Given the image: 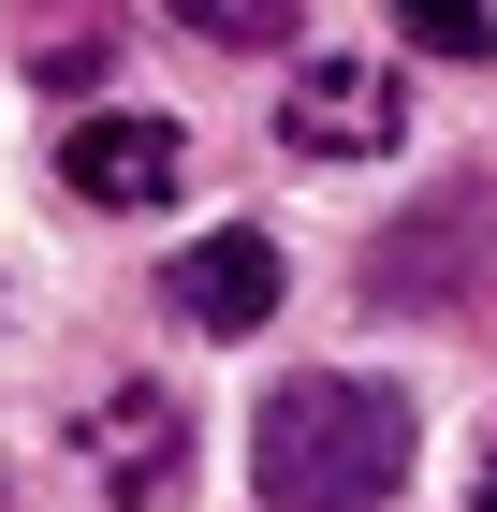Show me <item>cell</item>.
<instances>
[{"mask_svg": "<svg viewBox=\"0 0 497 512\" xmlns=\"http://www.w3.org/2000/svg\"><path fill=\"white\" fill-rule=\"evenodd\" d=\"M483 220H454V205H424V220H395L381 235V264H366V293L381 308H439V293H468V264H483Z\"/></svg>", "mask_w": 497, "mask_h": 512, "instance_id": "obj_6", "label": "cell"}, {"mask_svg": "<svg viewBox=\"0 0 497 512\" xmlns=\"http://www.w3.org/2000/svg\"><path fill=\"white\" fill-rule=\"evenodd\" d=\"M249 483H264V512H381L410 483V395L351 381V366L278 381L249 425Z\"/></svg>", "mask_w": 497, "mask_h": 512, "instance_id": "obj_1", "label": "cell"}, {"mask_svg": "<svg viewBox=\"0 0 497 512\" xmlns=\"http://www.w3.org/2000/svg\"><path fill=\"white\" fill-rule=\"evenodd\" d=\"M176 15H191L205 44H278V30L307 15V0H176Z\"/></svg>", "mask_w": 497, "mask_h": 512, "instance_id": "obj_9", "label": "cell"}, {"mask_svg": "<svg viewBox=\"0 0 497 512\" xmlns=\"http://www.w3.org/2000/svg\"><path fill=\"white\" fill-rule=\"evenodd\" d=\"M88 469H103V498H132V512H161L176 498V395H103L88 410Z\"/></svg>", "mask_w": 497, "mask_h": 512, "instance_id": "obj_5", "label": "cell"}, {"mask_svg": "<svg viewBox=\"0 0 497 512\" xmlns=\"http://www.w3.org/2000/svg\"><path fill=\"white\" fill-rule=\"evenodd\" d=\"M59 191H74V205H117V220H147V205L191 191V132L147 118V103H88V118L59 132Z\"/></svg>", "mask_w": 497, "mask_h": 512, "instance_id": "obj_2", "label": "cell"}, {"mask_svg": "<svg viewBox=\"0 0 497 512\" xmlns=\"http://www.w3.org/2000/svg\"><path fill=\"white\" fill-rule=\"evenodd\" d=\"M176 322H205V337H249V322L278 308V235H249V220H220V235H191L176 249Z\"/></svg>", "mask_w": 497, "mask_h": 512, "instance_id": "obj_4", "label": "cell"}, {"mask_svg": "<svg viewBox=\"0 0 497 512\" xmlns=\"http://www.w3.org/2000/svg\"><path fill=\"white\" fill-rule=\"evenodd\" d=\"M468 512H497V439H483V483H468Z\"/></svg>", "mask_w": 497, "mask_h": 512, "instance_id": "obj_10", "label": "cell"}, {"mask_svg": "<svg viewBox=\"0 0 497 512\" xmlns=\"http://www.w3.org/2000/svg\"><path fill=\"white\" fill-rule=\"evenodd\" d=\"M395 132H410V88L381 59H307L293 103H278V147H307V161H381Z\"/></svg>", "mask_w": 497, "mask_h": 512, "instance_id": "obj_3", "label": "cell"}, {"mask_svg": "<svg viewBox=\"0 0 497 512\" xmlns=\"http://www.w3.org/2000/svg\"><path fill=\"white\" fill-rule=\"evenodd\" d=\"M30 30H15V59H30L44 88H88V59H117V0H15Z\"/></svg>", "mask_w": 497, "mask_h": 512, "instance_id": "obj_7", "label": "cell"}, {"mask_svg": "<svg viewBox=\"0 0 497 512\" xmlns=\"http://www.w3.org/2000/svg\"><path fill=\"white\" fill-rule=\"evenodd\" d=\"M395 30L424 59H497V0H395Z\"/></svg>", "mask_w": 497, "mask_h": 512, "instance_id": "obj_8", "label": "cell"}]
</instances>
